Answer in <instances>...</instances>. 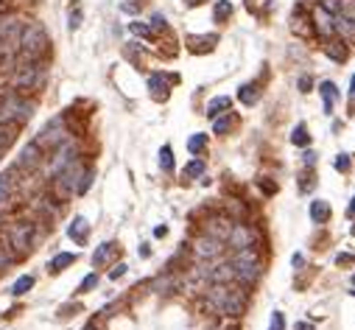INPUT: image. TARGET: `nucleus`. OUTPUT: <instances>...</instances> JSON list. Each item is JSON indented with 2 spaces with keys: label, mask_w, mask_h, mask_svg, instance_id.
Segmentation results:
<instances>
[{
  "label": "nucleus",
  "mask_w": 355,
  "mask_h": 330,
  "mask_svg": "<svg viewBox=\"0 0 355 330\" xmlns=\"http://www.w3.org/2000/svg\"><path fill=\"white\" fill-rule=\"evenodd\" d=\"M76 157H78V146L73 140H65L62 146H56L54 157H50V174H59L67 162H73Z\"/></svg>",
  "instance_id": "11"
},
{
  "label": "nucleus",
  "mask_w": 355,
  "mask_h": 330,
  "mask_svg": "<svg viewBox=\"0 0 355 330\" xmlns=\"http://www.w3.org/2000/svg\"><path fill=\"white\" fill-rule=\"evenodd\" d=\"M78 25H81V9H73V12H70V28L76 31Z\"/></svg>",
  "instance_id": "45"
},
{
  "label": "nucleus",
  "mask_w": 355,
  "mask_h": 330,
  "mask_svg": "<svg viewBox=\"0 0 355 330\" xmlns=\"http://www.w3.org/2000/svg\"><path fill=\"white\" fill-rule=\"evenodd\" d=\"M207 280L213 282V286H229V280H235V269L232 263H221V266H213L210 274H207Z\"/></svg>",
  "instance_id": "17"
},
{
  "label": "nucleus",
  "mask_w": 355,
  "mask_h": 330,
  "mask_svg": "<svg viewBox=\"0 0 355 330\" xmlns=\"http://www.w3.org/2000/svg\"><path fill=\"white\" fill-rule=\"evenodd\" d=\"M338 14L355 23V0H341V9H338Z\"/></svg>",
  "instance_id": "38"
},
{
  "label": "nucleus",
  "mask_w": 355,
  "mask_h": 330,
  "mask_svg": "<svg viewBox=\"0 0 355 330\" xmlns=\"http://www.w3.org/2000/svg\"><path fill=\"white\" fill-rule=\"evenodd\" d=\"M84 330H98V324H95V322H90V324H87Z\"/></svg>",
  "instance_id": "54"
},
{
  "label": "nucleus",
  "mask_w": 355,
  "mask_h": 330,
  "mask_svg": "<svg viewBox=\"0 0 355 330\" xmlns=\"http://www.w3.org/2000/svg\"><path fill=\"white\" fill-rule=\"evenodd\" d=\"M31 286H34V277H31V274H23V277H20V280L12 286V294H14V297H23V294H28V291H31Z\"/></svg>",
  "instance_id": "30"
},
{
  "label": "nucleus",
  "mask_w": 355,
  "mask_h": 330,
  "mask_svg": "<svg viewBox=\"0 0 355 330\" xmlns=\"http://www.w3.org/2000/svg\"><path fill=\"white\" fill-rule=\"evenodd\" d=\"M347 213H349V216H355V196H352V204L347 207Z\"/></svg>",
  "instance_id": "53"
},
{
  "label": "nucleus",
  "mask_w": 355,
  "mask_h": 330,
  "mask_svg": "<svg viewBox=\"0 0 355 330\" xmlns=\"http://www.w3.org/2000/svg\"><path fill=\"white\" fill-rule=\"evenodd\" d=\"M95 286H98V274H87L84 280H81V286H78V291L84 294V291H92Z\"/></svg>",
  "instance_id": "39"
},
{
  "label": "nucleus",
  "mask_w": 355,
  "mask_h": 330,
  "mask_svg": "<svg viewBox=\"0 0 355 330\" xmlns=\"http://www.w3.org/2000/svg\"><path fill=\"white\" fill-rule=\"evenodd\" d=\"M129 28H132V31H134V34H137V36H148V39H151V36H154V31H151L148 25H143V23H132V25H129Z\"/></svg>",
  "instance_id": "42"
},
{
  "label": "nucleus",
  "mask_w": 355,
  "mask_h": 330,
  "mask_svg": "<svg viewBox=\"0 0 355 330\" xmlns=\"http://www.w3.org/2000/svg\"><path fill=\"white\" fill-rule=\"evenodd\" d=\"M14 260H17V258H14L12 252H6V249H3V246H0V271H6L9 266L14 263Z\"/></svg>",
  "instance_id": "40"
},
{
  "label": "nucleus",
  "mask_w": 355,
  "mask_h": 330,
  "mask_svg": "<svg viewBox=\"0 0 355 330\" xmlns=\"http://www.w3.org/2000/svg\"><path fill=\"white\" fill-rule=\"evenodd\" d=\"M42 81H45V65L42 62H28V65H23L12 76V87H20V90H36Z\"/></svg>",
  "instance_id": "7"
},
{
  "label": "nucleus",
  "mask_w": 355,
  "mask_h": 330,
  "mask_svg": "<svg viewBox=\"0 0 355 330\" xmlns=\"http://www.w3.org/2000/svg\"><path fill=\"white\" fill-rule=\"evenodd\" d=\"M349 96H352V101H355V76H352V81H349Z\"/></svg>",
  "instance_id": "51"
},
{
  "label": "nucleus",
  "mask_w": 355,
  "mask_h": 330,
  "mask_svg": "<svg viewBox=\"0 0 355 330\" xmlns=\"http://www.w3.org/2000/svg\"><path fill=\"white\" fill-rule=\"evenodd\" d=\"M92 179H95V171H92V168H84V171H81V176H78V185H76V196H84V193L92 187Z\"/></svg>",
  "instance_id": "27"
},
{
  "label": "nucleus",
  "mask_w": 355,
  "mask_h": 330,
  "mask_svg": "<svg viewBox=\"0 0 355 330\" xmlns=\"http://www.w3.org/2000/svg\"><path fill=\"white\" fill-rule=\"evenodd\" d=\"M6 244H9V252H12L14 258L28 255L31 249H34V244H36V224H31V221L14 224V227L6 232Z\"/></svg>",
  "instance_id": "4"
},
{
  "label": "nucleus",
  "mask_w": 355,
  "mask_h": 330,
  "mask_svg": "<svg viewBox=\"0 0 355 330\" xmlns=\"http://www.w3.org/2000/svg\"><path fill=\"white\" fill-rule=\"evenodd\" d=\"M305 165H316V154L313 151H305Z\"/></svg>",
  "instance_id": "48"
},
{
  "label": "nucleus",
  "mask_w": 355,
  "mask_h": 330,
  "mask_svg": "<svg viewBox=\"0 0 355 330\" xmlns=\"http://www.w3.org/2000/svg\"><path fill=\"white\" fill-rule=\"evenodd\" d=\"M232 123H235V118L227 112L224 118H216V123H213V132H216V134H227L229 129H232Z\"/></svg>",
  "instance_id": "33"
},
{
  "label": "nucleus",
  "mask_w": 355,
  "mask_h": 330,
  "mask_svg": "<svg viewBox=\"0 0 355 330\" xmlns=\"http://www.w3.org/2000/svg\"><path fill=\"white\" fill-rule=\"evenodd\" d=\"M352 282H355V277H352Z\"/></svg>",
  "instance_id": "55"
},
{
  "label": "nucleus",
  "mask_w": 355,
  "mask_h": 330,
  "mask_svg": "<svg viewBox=\"0 0 355 330\" xmlns=\"http://www.w3.org/2000/svg\"><path fill=\"white\" fill-rule=\"evenodd\" d=\"M352 232H355V227H352Z\"/></svg>",
  "instance_id": "56"
},
{
  "label": "nucleus",
  "mask_w": 355,
  "mask_h": 330,
  "mask_svg": "<svg viewBox=\"0 0 355 330\" xmlns=\"http://www.w3.org/2000/svg\"><path fill=\"white\" fill-rule=\"evenodd\" d=\"M330 204L325 202V199H316V202L311 204V218L313 221H319V224H325V221H330Z\"/></svg>",
  "instance_id": "19"
},
{
  "label": "nucleus",
  "mask_w": 355,
  "mask_h": 330,
  "mask_svg": "<svg viewBox=\"0 0 355 330\" xmlns=\"http://www.w3.org/2000/svg\"><path fill=\"white\" fill-rule=\"evenodd\" d=\"M48 34L39 23H28L20 34V51H23L25 59H39V56L48 51Z\"/></svg>",
  "instance_id": "5"
},
{
  "label": "nucleus",
  "mask_w": 355,
  "mask_h": 330,
  "mask_svg": "<svg viewBox=\"0 0 355 330\" xmlns=\"http://www.w3.org/2000/svg\"><path fill=\"white\" fill-rule=\"evenodd\" d=\"M313 28H316V34L319 36H325V39H330L336 31H333V14L330 12H325V9H316L313 12Z\"/></svg>",
  "instance_id": "15"
},
{
  "label": "nucleus",
  "mask_w": 355,
  "mask_h": 330,
  "mask_svg": "<svg viewBox=\"0 0 355 330\" xmlns=\"http://www.w3.org/2000/svg\"><path fill=\"white\" fill-rule=\"evenodd\" d=\"M112 255H115V244H101L95 249V255H92V266H104Z\"/></svg>",
  "instance_id": "28"
},
{
  "label": "nucleus",
  "mask_w": 355,
  "mask_h": 330,
  "mask_svg": "<svg viewBox=\"0 0 355 330\" xmlns=\"http://www.w3.org/2000/svg\"><path fill=\"white\" fill-rule=\"evenodd\" d=\"M238 98H241L246 107H252V104L258 101V84H243L241 92H238Z\"/></svg>",
  "instance_id": "32"
},
{
  "label": "nucleus",
  "mask_w": 355,
  "mask_h": 330,
  "mask_svg": "<svg viewBox=\"0 0 355 330\" xmlns=\"http://www.w3.org/2000/svg\"><path fill=\"white\" fill-rule=\"evenodd\" d=\"M229 229H232V218H227V216H213V218H207V224H205V235L218 238V241H227Z\"/></svg>",
  "instance_id": "14"
},
{
  "label": "nucleus",
  "mask_w": 355,
  "mask_h": 330,
  "mask_svg": "<svg viewBox=\"0 0 355 330\" xmlns=\"http://www.w3.org/2000/svg\"><path fill=\"white\" fill-rule=\"evenodd\" d=\"M65 140H70V132H67V126H65V118H54V120H48V126L39 132V137H36V143H39V149H56V146H62Z\"/></svg>",
  "instance_id": "8"
},
{
  "label": "nucleus",
  "mask_w": 355,
  "mask_h": 330,
  "mask_svg": "<svg viewBox=\"0 0 355 330\" xmlns=\"http://www.w3.org/2000/svg\"><path fill=\"white\" fill-rule=\"evenodd\" d=\"M299 90L302 92H311V76H302L299 78Z\"/></svg>",
  "instance_id": "47"
},
{
  "label": "nucleus",
  "mask_w": 355,
  "mask_h": 330,
  "mask_svg": "<svg viewBox=\"0 0 355 330\" xmlns=\"http://www.w3.org/2000/svg\"><path fill=\"white\" fill-rule=\"evenodd\" d=\"M224 241H218V238H210V235H201V238H196V244H193V255L199 260H213V258H218V255L224 252Z\"/></svg>",
  "instance_id": "12"
},
{
  "label": "nucleus",
  "mask_w": 355,
  "mask_h": 330,
  "mask_svg": "<svg viewBox=\"0 0 355 330\" xmlns=\"http://www.w3.org/2000/svg\"><path fill=\"white\" fill-rule=\"evenodd\" d=\"M148 90L154 98H160V101H165L168 98V78L160 76V73H154V76L148 78Z\"/></svg>",
  "instance_id": "18"
},
{
  "label": "nucleus",
  "mask_w": 355,
  "mask_h": 330,
  "mask_svg": "<svg viewBox=\"0 0 355 330\" xmlns=\"http://www.w3.org/2000/svg\"><path fill=\"white\" fill-rule=\"evenodd\" d=\"M232 107V101H229L227 96H218V98H213L210 104H207V118H218V115L224 112V109H229Z\"/></svg>",
  "instance_id": "26"
},
{
  "label": "nucleus",
  "mask_w": 355,
  "mask_h": 330,
  "mask_svg": "<svg viewBox=\"0 0 355 330\" xmlns=\"http://www.w3.org/2000/svg\"><path fill=\"white\" fill-rule=\"evenodd\" d=\"M349 165H352V162H349V154H338L336 157V171H344V174H347Z\"/></svg>",
  "instance_id": "43"
},
{
  "label": "nucleus",
  "mask_w": 355,
  "mask_h": 330,
  "mask_svg": "<svg viewBox=\"0 0 355 330\" xmlns=\"http://www.w3.org/2000/svg\"><path fill=\"white\" fill-rule=\"evenodd\" d=\"M255 238H258V232H255L249 224H232V229H229V246L232 249H246V246L255 244Z\"/></svg>",
  "instance_id": "13"
},
{
  "label": "nucleus",
  "mask_w": 355,
  "mask_h": 330,
  "mask_svg": "<svg viewBox=\"0 0 355 330\" xmlns=\"http://www.w3.org/2000/svg\"><path fill=\"white\" fill-rule=\"evenodd\" d=\"M216 23H224V20L229 17V14H232V6H229V0H218L216 3Z\"/></svg>",
  "instance_id": "37"
},
{
  "label": "nucleus",
  "mask_w": 355,
  "mask_h": 330,
  "mask_svg": "<svg viewBox=\"0 0 355 330\" xmlns=\"http://www.w3.org/2000/svg\"><path fill=\"white\" fill-rule=\"evenodd\" d=\"M296 330H313V327H311V324H305V322H299V324H296Z\"/></svg>",
  "instance_id": "52"
},
{
  "label": "nucleus",
  "mask_w": 355,
  "mask_h": 330,
  "mask_svg": "<svg viewBox=\"0 0 355 330\" xmlns=\"http://www.w3.org/2000/svg\"><path fill=\"white\" fill-rule=\"evenodd\" d=\"M269 330H285V316H283L280 311L271 313V324H269Z\"/></svg>",
  "instance_id": "41"
},
{
  "label": "nucleus",
  "mask_w": 355,
  "mask_h": 330,
  "mask_svg": "<svg viewBox=\"0 0 355 330\" xmlns=\"http://www.w3.org/2000/svg\"><path fill=\"white\" fill-rule=\"evenodd\" d=\"M205 171H207L205 160H190L185 165V171H182V176H185V179H196V176H201Z\"/></svg>",
  "instance_id": "29"
},
{
  "label": "nucleus",
  "mask_w": 355,
  "mask_h": 330,
  "mask_svg": "<svg viewBox=\"0 0 355 330\" xmlns=\"http://www.w3.org/2000/svg\"><path fill=\"white\" fill-rule=\"evenodd\" d=\"M232 269H235V280H241L243 286H255L263 274L260 269V260H258V252H255V246H246V249H235L232 255Z\"/></svg>",
  "instance_id": "2"
},
{
  "label": "nucleus",
  "mask_w": 355,
  "mask_h": 330,
  "mask_svg": "<svg viewBox=\"0 0 355 330\" xmlns=\"http://www.w3.org/2000/svg\"><path fill=\"white\" fill-rule=\"evenodd\" d=\"M174 286H176L174 277H157V280L151 282V288H154V291H160V294H168Z\"/></svg>",
  "instance_id": "36"
},
{
  "label": "nucleus",
  "mask_w": 355,
  "mask_h": 330,
  "mask_svg": "<svg viewBox=\"0 0 355 330\" xmlns=\"http://www.w3.org/2000/svg\"><path fill=\"white\" fill-rule=\"evenodd\" d=\"M319 92H322V98H325V115H333V101H336V96H338L336 84H333V81H322Z\"/></svg>",
  "instance_id": "20"
},
{
  "label": "nucleus",
  "mask_w": 355,
  "mask_h": 330,
  "mask_svg": "<svg viewBox=\"0 0 355 330\" xmlns=\"http://www.w3.org/2000/svg\"><path fill=\"white\" fill-rule=\"evenodd\" d=\"M31 115H34V101L28 98H20L17 92H6L0 98V123L23 126L25 120H31Z\"/></svg>",
  "instance_id": "3"
},
{
  "label": "nucleus",
  "mask_w": 355,
  "mask_h": 330,
  "mask_svg": "<svg viewBox=\"0 0 355 330\" xmlns=\"http://www.w3.org/2000/svg\"><path fill=\"white\" fill-rule=\"evenodd\" d=\"M23 20L17 17L14 12H6V14H0V39H3V45L9 48V54L12 51H17L20 45V34H23Z\"/></svg>",
  "instance_id": "9"
},
{
  "label": "nucleus",
  "mask_w": 355,
  "mask_h": 330,
  "mask_svg": "<svg viewBox=\"0 0 355 330\" xmlns=\"http://www.w3.org/2000/svg\"><path fill=\"white\" fill-rule=\"evenodd\" d=\"M322 9L330 14H338V9H341V0H322Z\"/></svg>",
  "instance_id": "44"
},
{
  "label": "nucleus",
  "mask_w": 355,
  "mask_h": 330,
  "mask_svg": "<svg viewBox=\"0 0 355 330\" xmlns=\"http://www.w3.org/2000/svg\"><path fill=\"white\" fill-rule=\"evenodd\" d=\"M73 263H76V255H73V252H62V255H56V258L48 263V271H50V274H59L62 269H67V266H73Z\"/></svg>",
  "instance_id": "22"
},
{
  "label": "nucleus",
  "mask_w": 355,
  "mask_h": 330,
  "mask_svg": "<svg viewBox=\"0 0 355 330\" xmlns=\"http://www.w3.org/2000/svg\"><path fill=\"white\" fill-rule=\"evenodd\" d=\"M14 137H17V126L14 123H0V154L14 143Z\"/></svg>",
  "instance_id": "24"
},
{
  "label": "nucleus",
  "mask_w": 355,
  "mask_h": 330,
  "mask_svg": "<svg viewBox=\"0 0 355 330\" xmlns=\"http://www.w3.org/2000/svg\"><path fill=\"white\" fill-rule=\"evenodd\" d=\"M291 143H294V146H308V143H311V134H308V126H305V123H299V126L294 129V134H291Z\"/></svg>",
  "instance_id": "34"
},
{
  "label": "nucleus",
  "mask_w": 355,
  "mask_h": 330,
  "mask_svg": "<svg viewBox=\"0 0 355 330\" xmlns=\"http://www.w3.org/2000/svg\"><path fill=\"white\" fill-rule=\"evenodd\" d=\"M207 300H210V305L216 308L218 313L232 316V319H238L246 311V291H241V288H229V286H218L216 282V286L210 288Z\"/></svg>",
  "instance_id": "1"
},
{
  "label": "nucleus",
  "mask_w": 355,
  "mask_h": 330,
  "mask_svg": "<svg viewBox=\"0 0 355 330\" xmlns=\"http://www.w3.org/2000/svg\"><path fill=\"white\" fill-rule=\"evenodd\" d=\"M126 269H129L126 263H118L112 271H109V277H112V280H118V277H123V274H126Z\"/></svg>",
  "instance_id": "46"
},
{
  "label": "nucleus",
  "mask_w": 355,
  "mask_h": 330,
  "mask_svg": "<svg viewBox=\"0 0 355 330\" xmlns=\"http://www.w3.org/2000/svg\"><path fill=\"white\" fill-rule=\"evenodd\" d=\"M352 294H355V291H352Z\"/></svg>",
  "instance_id": "57"
},
{
  "label": "nucleus",
  "mask_w": 355,
  "mask_h": 330,
  "mask_svg": "<svg viewBox=\"0 0 355 330\" xmlns=\"http://www.w3.org/2000/svg\"><path fill=\"white\" fill-rule=\"evenodd\" d=\"M81 171H84V162L76 157L73 162H67L59 174H54V191H56V199H59V202H65V199H70L73 193H76Z\"/></svg>",
  "instance_id": "6"
},
{
  "label": "nucleus",
  "mask_w": 355,
  "mask_h": 330,
  "mask_svg": "<svg viewBox=\"0 0 355 330\" xmlns=\"http://www.w3.org/2000/svg\"><path fill=\"white\" fill-rule=\"evenodd\" d=\"M333 31L341 34L344 39H349V36L355 34V23H352V20H347V17H341V14H333Z\"/></svg>",
  "instance_id": "21"
},
{
  "label": "nucleus",
  "mask_w": 355,
  "mask_h": 330,
  "mask_svg": "<svg viewBox=\"0 0 355 330\" xmlns=\"http://www.w3.org/2000/svg\"><path fill=\"white\" fill-rule=\"evenodd\" d=\"M160 168H163L165 174L174 171V151H171V146H163V149H160Z\"/></svg>",
  "instance_id": "31"
},
{
  "label": "nucleus",
  "mask_w": 355,
  "mask_h": 330,
  "mask_svg": "<svg viewBox=\"0 0 355 330\" xmlns=\"http://www.w3.org/2000/svg\"><path fill=\"white\" fill-rule=\"evenodd\" d=\"M151 20H154V25H157V28H163V25H165V17H163V14H154Z\"/></svg>",
  "instance_id": "49"
},
{
  "label": "nucleus",
  "mask_w": 355,
  "mask_h": 330,
  "mask_svg": "<svg viewBox=\"0 0 355 330\" xmlns=\"http://www.w3.org/2000/svg\"><path fill=\"white\" fill-rule=\"evenodd\" d=\"M14 171H17V168L6 171V174H0V204H6L9 196H12V191H14V179H12Z\"/></svg>",
  "instance_id": "23"
},
{
  "label": "nucleus",
  "mask_w": 355,
  "mask_h": 330,
  "mask_svg": "<svg viewBox=\"0 0 355 330\" xmlns=\"http://www.w3.org/2000/svg\"><path fill=\"white\" fill-rule=\"evenodd\" d=\"M187 149H190V154H201L207 149V134H193L187 140Z\"/></svg>",
  "instance_id": "35"
},
{
  "label": "nucleus",
  "mask_w": 355,
  "mask_h": 330,
  "mask_svg": "<svg viewBox=\"0 0 355 330\" xmlns=\"http://www.w3.org/2000/svg\"><path fill=\"white\" fill-rule=\"evenodd\" d=\"M325 54L330 56L333 62H344V59H347V48H344V42H336V39H327V42H325Z\"/></svg>",
  "instance_id": "25"
},
{
  "label": "nucleus",
  "mask_w": 355,
  "mask_h": 330,
  "mask_svg": "<svg viewBox=\"0 0 355 330\" xmlns=\"http://www.w3.org/2000/svg\"><path fill=\"white\" fill-rule=\"evenodd\" d=\"M9 54V48H6V45H3V39H0V59H3V56H6Z\"/></svg>",
  "instance_id": "50"
},
{
  "label": "nucleus",
  "mask_w": 355,
  "mask_h": 330,
  "mask_svg": "<svg viewBox=\"0 0 355 330\" xmlns=\"http://www.w3.org/2000/svg\"><path fill=\"white\" fill-rule=\"evenodd\" d=\"M67 235H70L76 244L84 246L87 238H90V224H87V218H84V216H76V218H73V224L67 227Z\"/></svg>",
  "instance_id": "16"
},
{
  "label": "nucleus",
  "mask_w": 355,
  "mask_h": 330,
  "mask_svg": "<svg viewBox=\"0 0 355 330\" xmlns=\"http://www.w3.org/2000/svg\"><path fill=\"white\" fill-rule=\"evenodd\" d=\"M42 160H45V151L39 149V143H36V140H31V143H25L23 149H20L17 165H14V168H17V171H34V168H39V165H42Z\"/></svg>",
  "instance_id": "10"
}]
</instances>
